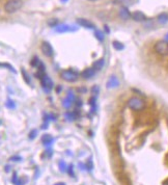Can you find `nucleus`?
I'll use <instances>...</instances> for the list:
<instances>
[{
  "label": "nucleus",
  "mask_w": 168,
  "mask_h": 185,
  "mask_svg": "<svg viewBox=\"0 0 168 185\" xmlns=\"http://www.w3.org/2000/svg\"><path fill=\"white\" fill-rule=\"evenodd\" d=\"M23 6L22 0H7L4 4V11L7 14H14L20 11Z\"/></svg>",
  "instance_id": "1"
},
{
  "label": "nucleus",
  "mask_w": 168,
  "mask_h": 185,
  "mask_svg": "<svg viewBox=\"0 0 168 185\" xmlns=\"http://www.w3.org/2000/svg\"><path fill=\"white\" fill-rule=\"evenodd\" d=\"M128 106L132 110L140 111V110H143L145 108V102L139 97H132L128 101Z\"/></svg>",
  "instance_id": "2"
},
{
  "label": "nucleus",
  "mask_w": 168,
  "mask_h": 185,
  "mask_svg": "<svg viewBox=\"0 0 168 185\" xmlns=\"http://www.w3.org/2000/svg\"><path fill=\"white\" fill-rule=\"evenodd\" d=\"M155 49L156 53L161 56H166L168 55V42L167 41H159L155 44Z\"/></svg>",
  "instance_id": "3"
},
{
  "label": "nucleus",
  "mask_w": 168,
  "mask_h": 185,
  "mask_svg": "<svg viewBox=\"0 0 168 185\" xmlns=\"http://www.w3.org/2000/svg\"><path fill=\"white\" fill-rule=\"evenodd\" d=\"M60 76H61V78L63 79V80L67 81V82H75V81L78 79V77H79L78 73H76L75 71H73V70L62 71Z\"/></svg>",
  "instance_id": "4"
},
{
  "label": "nucleus",
  "mask_w": 168,
  "mask_h": 185,
  "mask_svg": "<svg viewBox=\"0 0 168 185\" xmlns=\"http://www.w3.org/2000/svg\"><path fill=\"white\" fill-rule=\"evenodd\" d=\"M41 87L46 93H50L53 89V81L50 78L49 76L45 75L43 78L41 79Z\"/></svg>",
  "instance_id": "5"
},
{
  "label": "nucleus",
  "mask_w": 168,
  "mask_h": 185,
  "mask_svg": "<svg viewBox=\"0 0 168 185\" xmlns=\"http://www.w3.org/2000/svg\"><path fill=\"white\" fill-rule=\"evenodd\" d=\"M41 49L44 53V55H46L47 57H51L54 54V50H53V47L51 46L49 42H43L41 43Z\"/></svg>",
  "instance_id": "6"
},
{
  "label": "nucleus",
  "mask_w": 168,
  "mask_h": 185,
  "mask_svg": "<svg viewBox=\"0 0 168 185\" xmlns=\"http://www.w3.org/2000/svg\"><path fill=\"white\" fill-rule=\"evenodd\" d=\"M75 96H74V94H73L72 91H69V94H67V96L65 98V100L62 101V105L65 107V108H70L71 106L73 105V103L75 102Z\"/></svg>",
  "instance_id": "7"
},
{
  "label": "nucleus",
  "mask_w": 168,
  "mask_h": 185,
  "mask_svg": "<svg viewBox=\"0 0 168 185\" xmlns=\"http://www.w3.org/2000/svg\"><path fill=\"white\" fill-rule=\"evenodd\" d=\"M76 22H77V24L79 26H82L84 27V28H88V29L95 28V25H93L90 21H88V20H86V19L84 18H78L77 20H76Z\"/></svg>",
  "instance_id": "8"
},
{
  "label": "nucleus",
  "mask_w": 168,
  "mask_h": 185,
  "mask_svg": "<svg viewBox=\"0 0 168 185\" xmlns=\"http://www.w3.org/2000/svg\"><path fill=\"white\" fill-rule=\"evenodd\" d=\"M76 28H73L70 25H67V24H60V25H57L55 27V31L59 32V33H63V32H69V31H75Z\"/></svg>",
  "instance_id": "9"
},
{
  "label": "nucleus",
  "mask_w": 168,
  "mask_h": 185,
  "mask_svg": "<svg viewBox=\"0 0 168 185\" xmlns=\"http://www.w3.org/2000/svg\"><path fill=\"white\" fill-rule=\"evenodd\" d=\"M96 73H97V71L93 68H87L84 71H82L81 77H82L83 79H91L93 76L96 75Z\"/></svg>",
  "instance_id": "10"
},
{
  "label": "nucleus",
  "mask_w": 168,
  "mask_h": 185,
  "mask_svg": "<svg viewBox=\"0 0 168 185\" xmlns=\"http://www.w3.org/2000/svg\"><path fill=\"white\" fill-rule=\"evenodd\" d=\"M131 18L136 22H143L146 20V16L142 12H134L132 14V16H131Z\"/></svg>",
  "instance_id": "11"
},
{
  "label": "nucleus",
  "mask_w": 168,
  "mask_h": 185,
  "mask_svg": "<svg viewBox=\"0 0 168 185\" xmlns=\"http://www.w3.org/2000/svg\"><path fill=\"white\" fill-rule=\"evenodd\" d=\"M119 85V82H118V79L115 77L114 75H112L110 78H109V80L107 81V89H114V87H117V86Z\"/></svg>",
  "instance_id": "12"
},
{
  "label": "nucleus",
  "mask_w": 168,
  "mask_h": 185,
  "mask_svg": "<svg viewBox=\"0 0 168 185\" xmlns=\"http://www.w3.org/2000/svg\"><path fill=\"white\" fill-rule=\"evenodd\" d=\"M131 16H132V14L130 13L128 8H126V6L120 8V10H119V17H120L122 20H128V19L131 18Z\"/></svg>",
  "instance_id": "13"
},
{
  "label": "nucleus",
  "mask_w": 168,
  "mask_h": 185,
  "mask_svg": "<svg viewBox=\"0 0 168 185\" xmlns=\"http://www.w3.org/2000/svg\"><path fill=\"white\" fill-rule=\"evenodd\" d=\"M41 141H43V145L46 147H50L53 143V141H54V138L52 137L50 134H45V135H43V137H41Z\"/></svg>",
  "instance_id": "14"
},
{
  "label": "nucleus",
  "mask_w": 168,
  "mask_h": 185,
  "mask_svg": "<svg viewBox=\"0 0 168 185\" xmlns=\"http://www.w3.org/2000/svg\"><path fill=\"white\" fill-rule=\"evenodd\" d=\"M104 65H105V59H104V58H100V59L97 60L96 63H93V68L96 71H100V70H102V68L104 67Z\"/></svg>",
  "instance_id": "15"
},
{
  "label": "nucleus",
  "mask_w": 168,
  "mask_h": 185,
  "mask_svg": "<svg viewBox=\"0 0 168 185\" xmlns=\"http://www.w3.org/2000/svg\"><path fill=\"white\" fill-rule=\"evenodd\" d=\"M157 20H158V22L160 24H166L168 22V15L165 13L161 14V15H159L158 18H157Z\"/></svg>",
  "instance_id": "16"
},
{
  "label": "nucleus",
  "mask_w": 168,
  "mask_h": 185,
  "mask_svg": "<svg viewBox=\"0 0 168 185\" xmlns=\"http://www.w3.org/2000/svg\"><path fill=\"white\" fill-rule=\"evenodd\" d=\"M95 37H96V39H98L100 42H103L104 39H105L104 32L101 31V30H99V29H97L96 31H95Z\"/></svg>",
  "instance_id": "17"
},
{
  "label": "nucleus",
  "mask_w": 168,
  "mask_h": 185,
  "mask_svg": "<svg viewBox=\"0 0 168 185\" xmlns=\"http://www.w3.org/2000/svg\"><path fill=\"white\" fill-rule=\"evenodd\" d=\"M112 46H113L114 49L117 50V51H120V50H122L124 48V45H122L120 42H118V41H114V42L112 43Z\"/></svg>",
  "instance_id": "18"
},
{
  "label": "nucleus",
  "mask_w": 168,
  "mask_h": 185,
  "mask_svg": "<svg viewBox=\"0 0 168 185\" xmlns=\"http://www.w3.org/2000/svg\"><path fill=\"white\" fill-rule=\"evenodd\" d=\"M41 63V61L39 59V57H36V56H34V57L32 58V60H31L30 65L32 66V67H34V68H37V67H39V65Z\"/></svg>",
  "instance_id": "19"
},
{
  "label": "nucleus",
  "mask_w": 168,
  "mask_h": 185,
  "mask_svg": "<svg viewBox=\"0 0 168 185\" xmlns=\"http://www.w3.org/2000/svg\"><path fill=\"white\" fill-rule=\"evenodd\" d=\"M65 117H67V121H74L76 119V113L75 112H67Z\"/></svg>",
  "instance_id": "20"
},
{
  "label": "nucleus",
  "mask_w": 168,
  "mask_h": 185,
  "mask_svg": "<svg viewBox=\"0 0 168 185\" xmlns=\"http://www.w3.org/2000/svg\"><path fill=\"white\" fill-rule=\"evenodd\" d=\"M59 169H60V172H62V173L67 172V164H65V162L63 161V160L59 161Z\"/></svg>",
  "instance_id": "21"
},
{
  "label": "nucleus",
  "mask_w": 168,
  "mask_h": 185,
  "mask_svg": "<svg viewBox=\"0 0 168 185\" xmlns=\"http://www.w3.org/2000/svg\"><path fill=\"white\" fill-rule=\"evenodd\" d=\"M36 135H37V130L36 129H32V130L29 132V135H28V137H29V139H34V138L36 137Z\"/></svg>",
  "instance_id": "22"
},
{
  "label": "nucleus",
  "mask_w": 168,
  "mask_h": 185,
  "mask_svg": "<svg viewBox=\"0 0 168 185\" xmlns=\"http://www.w3.org/2000/svg\"><path fill=\"white\" fill-rule=\"evenodd\" d=\"M6 107H7V108H10V109H14V108H15L16 107V104H15V102L13 101V100H7V101H6Z\"/></svg>",
  "instance_id": "23"
},
{
  "label": "nucleus",
  "mask_w": 168,
  "mask_h": 185,
  "mask_svg": "<svg viewBox=\"0 0 168 185\" xmlns=\"http://www.w3.org/2000/svg\"><path fill=\"white\" fill-rule=\"evenodd\" d=\"M48 24H49V26L51 27H56L58 25V20L57 19H51L48 21Z\"/></svg>",
  "instance_id": "24"
},
{
  "label": "nucleus",
  "mask_w": 168,
  "mask_h": 185,
  "mask_svg": "<svg viewBox=\"0 0 168 185\" xmlns=\"http://www.w3.org/2000/svg\"><path fill=\"white\" fill-rule=\"evenodd\" d=\"M67 173H69V175H70L71 177H75V173H74V167H73V164H71V165H69L67 167Z\"/></svg>",
  "instance_id": "25"
},
{
  "label": "nucleus",
  "mask_w": 168,
  "mask_h": 185,
  "mask_svg": "<svg viewBox=\"0 0 168 185\" xmlns=\"http://www.w3.org/2000/svg\"><path fill=\"white\" fill-rule=\"evenodd\" d=\"M89 104L91 105V109H93V112L95 111L96 109V98L95 97H91L90 100H89Z\"/></svg>",
  "instance_id": "26"
},
{
  "label": "nucleus",
  "mask_w": 168,
  "mask_h": 185,
  "mask_svg": "<svg viewBox=\"0 0 168 185\" xmlns=\"http://www.w3.org/2000/svg\"><path fill=\"white\" fill-rule=\"evenodd\" d=\"M22 74H23V77H24V79H25L26 82L28 84H30V79H29V77H28V74L26 73V71L24 70V69H22Z\"/></svg>",
  "instance_id": "27"
},
{
  "label": "nucleus",
  "mask_w": 168,
  "mask_h": 185,
  "mask_svg": "<svg viewBox=\"0 0 168 185\" xmlns=\"http://www.w3.org/2000/svg\"><path fill=\"white\" fill-rule=\"evenodd\" d=\"M18 176H17V173L14 172V175H13V179H12V182L14 183V184H17V182H18Z\"/></svg>",
  "instance_id": "28"
},
{
  "label": "nucleus",
  "mask_w": 168,
  "mask_h": 185,
  "mask_svg": "<svg viewBox=\"0 0 168 185\" xmlns=\"http://www.w3.org/2000/svg\"><path fill=\"white\" fill-rule=\"evenodd\" d=\"M10 160H12V161H21V160H22V157H20V156H12L10 158Z\"/></svg>",
  "instance_id": "29"
},
{
  "label": "nucleus",
  "mask_w": 168,
  "mask_h": 185,
  "mask_svg": "<svg viewBox=\"0 0 168 185\" xmlns=\"http://www.w3.org/2000/svg\"><path fill=\"white\" fill-rule=\"evenodd\" d=\"M45 153H46L47 156H48V157L50 158V157H51L52 155H53V150H52V149H50V148H49V149H47Z\"/></svg>",
  "instance_id": "30"
},
{
  "label": "nucleus",
  "mask_w": 168,
  "mask_h": 185,
  "mask_svg": "<svg viewBox=\"0 0 168 185\" xmlns=\"http://www.w3.org/2000/svg\"><path fill=\"white\" fill-rule=\"evenodd\" d=\"M24 182H25V180L24 179H19L16 185H24Z\"/></svg>",
  "instance_id": "31"
},
{
  "label": "nucleus",
  "mask_w": 168,
  "mask_h": 185,
  "mask_svg": "<svg viewBox=\"0 0 168 185\" xmlns=\"http://www.w3.org/2000/svg\"><path fill=\"white\" fill-rule=\"evenodd\" d=\"M99 86H93V89H91V91H93V93H98L99 91Z\"/></svg>",
  "instance_id": "32"
},
{
  "label": "nucleus",
  "mask_w": 168,
  "mask_h": 185,
  "mask_svg": "<svg viewBox=\"0 0 168 185\" xmlns=\"http://www.w3.org/2000/svg\"><path fill=\"white\" fill-rule=\"evenodd\" d=\"M76 105H77V107H80L81 105H82V102H81V100H77V102H76Z\"/></svg>",
  "instance_id": "33"
},
{
  "label": "nucleus",
  "mask_w": 168,
  "mask_h": 185,
  "mask_svg": "<svg viewBox=\"0 0 168 185\" xmlns=\"http://www.w3.org/2000/svg\"><path fill=\"white\" fill-rule=\"evenodd\" d=\"M5 172H10V165H6V167H5Z\"/></svg>",
  "instance_id": "34"
},
{
  "label": "nucleus",
  "mask_w": 168,
  "mask_h": 185,
  "mask_svg": "<svg viewBox=\"0 0 168 185\" xmlns=\"http://www.w3.org/2000/svg\"><path fill=\"white\" fill-rule=\"evenodd\" d=\"M54 185H65V183H63V182H58V183H56V184H54Z\"/></svg>",
  "instance_id": "35"
},
{
  "label": "nucleus",
  "mask_w": 168,
  "mask_h": 185,
  "mask_svg": "<svg viewBox=\"0 0 168 185\" xmlns=\"http://www.w3.org/2000/svg\"><path fill=\"white\" fill-rule=\"evenodd\" d=\"M61 1H62V2H67V0H61Z\"/></svg>",
  "instance_id": "36"
},
{
  "label": "nucleus",
  "mask_w": 168,
  "mask_h": 185,
  "mask_svg": "<svg viewBox=\"0 0 168 185\" xmlns=\"http://www.w3.org/2000/svg\"><path fill=\"white\" fill-rule=\"evenodd\" d=\"M89 1H96V0H89Z\"/></svg>",
  "instance_id": "37"
},
{
  "label": "nucleus",
  "mask_w": 168,
  "mask_h": 185,
  "mask_svg": "<svg viewBox=\"0 0 168 185\" xmlns=\"http://www.w3.org/2000/svg\"><path fill=\"white\" fill-rule=\"evenodd\" d=\"M0 124H1V122H0Z\"/></svg>",
  "instance_id": "38"
}]
</instances>
